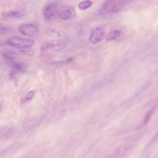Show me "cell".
I'll return each instance as SVG.
<instances>
[{"label":"cell","instance_id":"obj_6","mask_svg":"<svg viewBox=\"0 0 158 158\" xmlns=\"http://www.w3.org/2000/svg\"><path fill=\"white\" fill-rule=\"evenodd\" d=\"M10 52L12 55H27L32 56L35 54L34 49L29 47L24 48H13L9 49Z\"/></svg>","mask_w":158,"mask_h":158},{"label":"cell","instance_id":"obj_13","mask_svg":"<svg viewBox=\"0 0 158 158\" xmlns=\"http://www.w3.org/2000/svg\"><path fill=\"white\" fill-rule=\"evenodd\" d=\"M34 94V92L33 91H30L24 99H22V101L21 102H26L30 100L33 97Z\"/></svg>","mask_w":158,"mask_h":158},{"label":"cell","instance_id":"obj_4","mask_svg":"<svg viewBox=\"0 0 158 158\" xmlns=\"http://www.w3.org/2000/svg\"><path fill=\"white\" fill-rule=\"evenodd\" d=\"M104 29L101 27H98L94 28L91 32L90 41L92 43H96L101 40L105 35Z\"/></svg>","mask_w":158,"mask_h":158},{"label":"cell","instance_id":"obj_1","mask_svg":"<svg viewBox=\"0 0 158 158\" xmlns=\"http://www.w3.org/2000/svg\"><path fill=\"white\" fill-rule=\"evenodd\" d=\"M67 45L66 42L62 40L47 41L43 43L41 49L45 50L51 48L55 51H58L63 49Z\"/></svg>","mask_w":158,"mask_h":158},{"label":"cell","instance_id":"obj_5","mask_svg":"<svg viewBox=\"0 0 158 158\" xmlns=\"http://www.w3.org/2000/svg\"><path fill=\"white\" fill-rule=\"evenodd\" d=\"M11 68V72L10 76L13 77L17 73H23L26 70V66L23 62L17 61L15 60L8 63Z\"/></svg>","mask_w":158,"mask_h":158},{"label":"cell","instance_id":"obj_9","mask_svg":"<svg viewBox=\"0 0 158 158\" xmlns=\"http://www.w3.org/2000/svg\"><path fill=\"white\" fill-rule=\"evenodd\" d=\"M124 5V2L122 0L117 2L113 6L111 10V12L113 13L117 12L123 8Z\"/></svg>","mask_w":158,"mask_h":158},{"label":"cell","instance_id":"obj_7","mask_svg":"<svg viewBox=\"0 0 158 158\" xmlns=\"http://www.w3.org/2000/svg\"><path fill=\"white\" fill-rule=\"evenodd\" d=\"M56 10V6L55 4H49L44 11V16L45 19L47 20H51L55 15Z\"/></svg>","mask_w":158,"mask_h":158},{"label":"cell","instance_id":"obj_10","mask_svg":"<svg viewBox=\"0 0 158 158\" xmlns=\"http://www.w3.org/2000/svg\"><path fill=\"white\" fill-rule=\"evenodd\" d=\"M122 31L119 30H115L111 31L108 35L106 40H113L119 36L121 34Z\"/></svg>","mask_w":158,"mask_h":158},{"label":"cell","instance_id":"obj_8","mask_svg":"<svg viewBox=\"0 0 158 158\" xmlns=\"http://www.w3.org/2000/svg\"><path fill=\"white\" fill-rule=\"evenodd\" d=\"M25 15V13L23 11L13 10L4 13L3 15L5 17H20L23 16Z\"/></svg>","mask_w":158,"mask_h":158},{"label":"cell","instance_id":"obj_16","mask_svg":"<svg viewBox=\"0 0 158 158\" xmlns=\"http://www.w3.org/2000/svg\"><path fill=\"white\" fill-rule=\"evenodd\" d=\"M0 107H1V106H0Z\"/></svg>","mask_w":158,"mask_h":158},{"label":"cell","instance_id":"obj_11","mask_svg":"<svg viewBox=\"0 0 158 158\" xmlns=\"http://www.w3.org/2000/svg\"><path fill=\"white\" fill-rule=\"evenodd\" d=\"M92 2L90 0H86L80 2L78 5V7L81 10H85L92 5Z\"/></svg>","mask_w":158,"mask_h":158},{"label":"cell","instance_id":"obj_15","mask_svg":"<svg viewBox=\"0 0 158 158\" xmlns=\"http://www.w3.org/2000/svg\"><path fill=\"white\" fill-rule=\"evenodd\" d=\"M6 31V29L0 25V34L4 33Z\"/></svg>","mask_w":158,"mask_h":158},{"label":"cell","instance_id":"obj_2","mask_svg":"<svg viewBox=\"0 0 158 158\" xmlns=\"http://www.w3.org/2000/svg\"><path fill=\"white\" fill-rule=\"evenodd\" d=\"M8 43L9 45L13 47L24 48L30 47L34 44V41L32 40L14 36L9 39Z\"/></svg>","mask_w":158,"mask_h":158},{"label":"cell","instance_id":"obj_14","mask_svg":"<svg viewBox=\"0 0 158 158\" xmlns=\"http://www.w3.org/2000/svg\"><path fill=\"white\" fill-rule=\"evenodd\" d=\"M154 109L155 107L152 108L151 110H150L149 111V112L147 114L144 121L145 123H146L148 121V119L150 118L151 116V113H152V112H153Z\"/></svg>","mask_w":158,"mask_h":158},{"label":"cell","instance_id":"obj_12","mask_svg":"<svg viewBox=\"0 0 158 158\" xmlns=\"http://www.w3.org/2000/svg\"><path fill=\"white\" fill-rule=\"evenodd\" d=\"M72 13L69 10H66L62 11L60 15V18L63 20L69 19L71 17Z\"/></svg>","mask_w":158,"mask_h":158},{"label":"cell","instance_id":"obj_3","mask_svg":"<svg viewBox=\"0 0 158 158\" xmlns=\"http://www.w3.org/2000/svg\"><path fill=\"white\" fill-rule=\"evenodd\" d=\"M19 31L23 34L33 36L36 35L38 32V27L31 23H26L20 25L19 27Z\"/></svg>","mask_w":158,"mask_h":158}]
</instances>
